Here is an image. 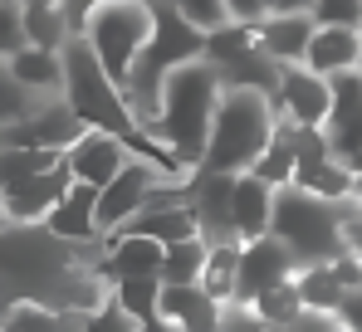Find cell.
<instances>
[{
    "label": "cell",
    "mask_w": 362,
    "mask_h": 332,
    "mask_svg": "<svg viewBox=\"0 0 362 332\" xmlns=\"http://www.w3.org/2000/svg\"><path fill=\"white\" fill-rule=\"evenodd\" d=\"M25 35H30V45H40V49H64V45L74 40L69 10H64V5H25Z\"/></svg>",
    "instance_id": "cell-21"
},
{
    "label": "cell",
    "mask_w": 362,
    "mask_h": 332,
    "mask_svg": "<svg viewBox=\"0 0 362 332\" xmlns=\"http://www.w3.org/2000/svg\"><path fill=\"white\" fill-rule=\"evenodd\" d=\"M274 122H279L274 93L250 88V83H226L201 166H206V171H250L255 157L269 147Z\"/></svg>",
    "instance_id": "cell-2"
},
{
    "label": "cell",
    "mask_w": 362,
    "mask_h": 332,
    "mask_svg": "<svg viewBox=\"0 0 362 332\" xmlns=\"http://www.w3.org/2000/svg\"><path fill=\"white\" fill-rule=\"evenodd\" d=\"M333 152L348 162L362 147V73L348 69V73H333V108H328V122H323Z\"/></svg>",
    "instance_id": "cell-12"
},
{
    "label": "cell",
    "mask_w": 362,
    "mask_h": 332,
    "mask_svg": "<svg viewBox=\"0 0 362 332\" xmlns=\"http://www.w3.org/2000/svg\"><path fill=\"white\" fill-rule=\"evenodd\" d=\"M230 20H264V0H226Z\"/></svg>",
    "instance_id": "cell-30"
},
{
    "label": "cell",
    "mask_w": 362,
    "mask_h": 332,
    "mask_svg": "<svg viewBox=\"0 0 362 332\" xmlns=\"http://www.w3.org/2000/svg\"><path fill=\"white\" fill-rule=\"evenodd\" d=\"M206 249H211V239H206V235L172 239V244H167V259H162V283H201Z\"/></svg>",
    "instance_id": "cell-22"
},
{
    "label": "cell",
    "mask_w": 362,
    "mask_h": 332,
    "mask_svg": "<svg viewBox=\"0 0 362 332\" xmlns=\"http://www.w3.org/2000/svg\"><path fill=\"white\" fill-rule=\"evenodd\" d=\"M167 176H186V171H167V166L152 162V157H137V152H132L127 166H122L103 191H98V225H103V235L122 230V225L152 201V191H157Z\"/></svg>",
    "instance_id": "cell-5"
},
{
    "label": "cell",
    "mask_w": 362,
    "mask_h": 332,
    "mask_svg": "<svg viewBox=\"0 0 362 332\" xmlns=\"http://www.w3.org/2000/svg\"><path fill=\"white\" fill-rule=\"evenodd\" d=\"M20 5H64V0H20Z\"/></svg>",
    "instance_id": "cell-33"
},
{
    "label": "cell",
    "mask_w": 362,
    "mask_h": 332,
    "mask_svg": "<svg viewBox=\"0 0 362 332\" xmlns=\"http://www.w3.org/2000/svg\"><path fill=\"white\" fill-rule=\"evenodd\" d=\"M162 318L181 332H221L226 303H216L201 283H162Z\"/></svg>",
    "instance_id": "cell-13"
},
{
    "label": "cell",
    "mask_w": 362,
    "mask_h": 332,
    "mask_svg": "<svg viewBox=\"0 0 362 332\" xmlns=\"http://www.w3.org/2000/svg\"><path fill=\"white\" fill-rule=\"evenodd\" d=\"M294 254L299 264L313 259H333L348 239H343V201H323L303 186H279L274 196V225H269Z\"/></svg>",
    "instance_id": "cell-4"
},
{
    "label": "cell",
    "mask_w": 362,
    "mask_h": 332,
    "mask_svg": "<svg viewBox=\"0 0 362 332\" xmlns=\"http://www.w3.org/2000/svg\"><path fill=\"white\" fill-rule=\"evenodd\" d=\"M30 45V35H25V5L20 0H0V59L20 54Z\"/></svg>",
    "instance_id": "cell-26"
},
{
    "label": "cell",
    "mask_w": 362,
    "mask_h": 332,
    "mask_svg": "<svg viewBox=\"0 0 362 332\" xmlns=\"http://www.w3.org/2000/svg\"><path fill=\"white\" fill-rule=\"evenodd\" d=\"M98 191H103V186L74 181L59 201H54V211L45 215V230L59 235L64 244H93V239H103V225H98Z\"/></svg>",
    "instance_id": "cell-10"
},
{
    "label": "cell",
    "mask_w": 362,
    "mask_h": 332,
    "mask_svg": "<svg viewBox=\"0 0 362 332\" xmlns=\"http://www.w3.org/2000/svg\"><path fill=\"white\" fill-rule=\"evenodd\" d=\"M40 103H45V98H35V93L10 73V59H0V127H5V122H20L25 112H35Z\"/></svg>",
    "instance_id": "cell-25"
},
{
    "label": "cell",
    "mask_w": 362,
    "mask_h": 332,
    "mask_svg": "<svg viewBox=\"0 0 362 332\" xmlns=\"http://www.w3.org/2000/svg\"><path fill=\"white\" fill-rule=\"evenodd\" d=\"M255 30H259V45L269 49V59L299 64V59L308 54V40H313L318 20H313V10H299V15H264V20H255Z\"/></svg>",
    "instance_id": "cell-16"
},
{
    "label": "cell",
    "mask_w": 362,
    "mask_h": 332,
    "mask_svg": "<svg viewBox=\"0 0 362 332\" xmlns=\"http://www.w3.org/2000/svg\"><path fill=\"white\" fill-rule=\"evenodd\" d=\"M226 78L211 59H186L181 69L167 73L162 83V117H157V137L177 152L186 166H201L206 142H211V122L221 108Z\"/></svg>",
    "instance_id": "cell-1"
},
{
    "label": "cell",
    "mask_w": 362,
    "mask_h": 332,
    "mask_svg": "<svg viewBox=\"0 0 362 332\" xmlns=\"http://www.w3.org/2000/svg\"><path fill=\"white\" fill-rule=\"evenodd\" d=\"M274 196H279V186H269L264 176L235 171V181H230V230L240 239L269 235V225H274Z\"/></svg>",
    "instance_id": "cell-11"
},
{
    "label": "cell",
    "mask_w": 362,
    "mask_h": 332,
    "mask_svg": "<svg viewBox=\"0 0 362 332\" xmlns=\"http://www.w3.org/2000/svg\"><path fill=\"white\" fill-rule=\"evenodd\" d=\"M250 308L264 318V328H284V332H289V323L303 313V293H299V283H294V278H284V283L264 288Z\"/></svg>",
    "instance_id": "cell-24"
},
{
    "label": "cell",
    "mask_w": 362,
    "mask_h": 332,
    "mask_svg": "<svg viewBox=\"0 0 362 332\" xmlns=\"http://www.w3.org/2000/svg\"><path fill=\"white\" fill-rule=\"evenodd\" d=\"M10 73H15L35 98H64V49L25 45L20 54H10Z\"/></svg>",
    "instance_id": "cell-17"
},
{
    "label": "cell",
    "mask_w": 362,
    "mask_h": 332,
    "mask_svg": "<svg viewBox=\"0 0 362 332\" xmlns=\"http://www.w3.org/2000/svg\"><path fill=\"white\" fill-rule=\"evenodd\" d=\"M172 5H177L191 25H201V30H216V25H226V20H230L226 0H172Z\"/></svg>",
    "instance_id": "cell-28"
},
{
    "label": "cell",
    "mask_w": 362,
    "mask_h": 332,
    "mask_svg": "<svg viewBox=\"0 0 362 332\" xmlns=\"http://www.w3.org/2000/svg\"><path fill=\"white\" fill-rule=\"evenodd\" d=\"M240 249H245V239H235V235L211 239V249H206L201 288H206L216 303H235V298H240Z\"/></svg>",
    "instance_id": "cell-18"
},
{
    "label": "cell",
    "mask_w": 362,
    "mask_h": 332,
    "mask_svg": "<svg viewBox=\"0 0 362 332\" xmlns=\"http://www.w3.org/2000/svg\"><path fill=\"white\" fill-rule=\"evenodd\" d=\"M318 25H362V0H313Z\"/></svg>",
    "instance_id": "cell-29"
},
{
    "label": "cell",
    "mask_w": 362,
    "mask_h": 332,
    "mask_svg": "<svg viewBox=\"0 0 362 332\" xmlns=\"http://www.w3.org/2000/svg\"><path fill=\"white\" fill-rule=\"evenodd\" d=\"M353 196H362V176H358V191H353Z\"/></svg>",
    "instance_id": "cell-34"
},
{
    "label": "cell",
    "mask_w": 362,
    "mask_h": 332,
    "mask_svg": "<svg viewBox=\"0 0 362 332\" xmlns=\"http://www.w3.org/2000/svg\"><path fill=\"white\" fill-rule=\"evenodd\" d=\"M0 328H10V332H54V328H64V313L49 298H10L5 313H0Z\"/></svg>",
    "instance_id": "cell-23"
},
{
    "label": "cell",
    "mask_w": 362,
    "mask_h": 332,
    "mask_svg": "<svg viewBox=\"0 0 362 332\" xmlns=\"http://www.w3.org/2000/svg\"><path fill=\"white\" fill-rule=\"evenodd\" d=\"M308 69L318 73H348V69H362V35L358 25H318L313 40H308V54H303Z\"/></svg>",
    "instance_id": "cell-14"
},
{
    "label": "cell",
    "mask_w": 362,
    "mask_h": 332,
    "mask_svg": "<svg viewBox=\"0 0 362 332\" xmlns=\"http://www.w3.org/2000/svg\"><path fill=\"white\" fill-rule=\"evenodd\" d=\"M69 186H74L69 162L49 166V171L20 181V186H5L0 191V215H5V225H45V215L54 211V201H59Z\"/></svg>",
    "instance_id": "cell-8"
},
{
    "label": "cell",
    "mask_w": 362,
    "mask_h": 332,
    "mask_svg": "<svg viewBox=\"0 0 362 332\" xmlns=\"http://www.w3.org/2000/svg\"><path fill=\"white\" fill-rule=\"evenodd\" d=\"M299 274V254L269 230V235H259V239H245L240 249V298L235 303H255L264 288H274V283H284V278Z\"/></svg>",
    "instance_id": "cell-6"
},
{
    "label": "cell",
    "mask_w": 362,
    "mask_h": 332,
    "mask_svg": "<svg viewBox=\"0 0 362 332\" xmlns=\"http://www.w3.org/2000/svg\"><path fill=\"white\" fill-rule=\"evenodd\" d=\"M358 35H362V25H358Z\"/></svg>",
    "instance_id": "cell-35"
},
{
    "label": "cell",
    "mask_w": 362,
    "mask_h": 332,
    "mask_svg": "<svg viewBox=\"0 0 362 332\" xmlns=\"http://www.w3.org/2000/svg\"><path fill=\"white\" fill-rule=\"evenodd\" d=\"M279 112H289L303 127H323L328 122V108H333V78L308 69V64H284L279 69V93H274Z\"/></svg>",
    "instance_id": "cell-7"
},
{
    "label": "cell",
    "mask_w": 362,
    "mask_h": 332,
    "mask_svg": "<svg viewBox=\"0 0 362 332\" xmlns=\"http://www.w3.org/2000/svg\"><path fill=\"white\" fill-rule=\"evenodd\" d=\"M299 10H313V0H264V15H299Z\"/></svg>",
    "instance_id": "cell-31"
},
{
    "label": "cell",
    "mask_w": 362,
    "mask_h": 332,
    "mask_svg": "<svg viewBox=\"0 0 362 332\" xmlns=\"http://www.w3.org/2000/svg\"><path fill=\"white\" fill-rule=\"evenodd\" d=\"M358 73H362V69H358Z\"/></svg>",
    "instance_id": "cell-36"
},
{
    "label": "cell",
    "mask_w": 362,
    "mask_h": 332,
    "mask_svg": "<svg viewBox=\"0 0 362 332\" xmlns=\"http://www.w3.org/2000/svg\"><path fill=\"white\" fill-rule=\"evenodd\" d=\"M294 283H299V293H303V308H318V313H338V308H343V298H348V283L338 278L333 259L299 264Z\"/></svg>",
    "instance_id": "cell-20"
},
{
    "label": "cell",
    "mask_w": 362,
    "mask_h": 332,
    "mask_svg": "<svg viewBox=\"0 0 362 332\" xmlns=\"http://www.w3.org/2000/svg\"><path fill=\"white\" fill-rule=\"evenodd\" d=\"M348 166H353V176H362V147L353 152V157H348Z\"/></svg>",
    "instance_id": "cell-32"
},
{
    "label": "cell",
    "mask_w": 362,
    "mask_h": 332,
    "mask_svg": "<svg viewBox=\"0 0 362 332\" xmlns=\"http://www.w3.org/2000/svg\"><path fill=\"white\" fill-rule=\"evenodd\" d=\"M152 30H157V5L152 0H98L78 35L93 45V54L113 73V83L127 88V78H132L137 59L147 49Z\"/></svg>",
    "instance_id": "cell-3"
},
{
    "label": "cell",
    "mask_w": 362,
    "mask_h": 332,
    "mask_svg": "<svg viewBox=\"0 0 362 332\" xmlns=\"http://www.w3.org/2000/svg\"><path fill=\"white\" fill-rule=\"evenodd\" d=\"M127 157H132V147L122 142L118 132H108V127H83V137L64 152L74 181H88V186H108L127 166Z\"/></svg>",
    "instance_id": "cell-9"
},
{
    "label": "cell",
    "mask_w": 362,
    "mask_h": 332,
    "mask_svg": "<svg viewBox=\"0 0 362 332\" xmlns=\"http://www.w3.org/2000/svg\"><path fill=\"white\" fill-rule=\"evenodd\" d=\"M162 259H167L162 239L137 235V230H113L108 235V264H103V274H108V283L127 278V274H162Z\"/></svg>",
    "instance_id": "cell-15"
},
{
    "label": "cell",
    "mask_w": 362,
    "mask_h": 332,
    "mask_svg": "<svg viewBox=\"0 0 362 332\" xmlns=\"http://www.w3.org/2000/svg\"><path fill=\"white\" fill-rule=\"evenodd\" d=\"M113 293L122 298V308L137 318V328H147V332L172 328V323L162 318V274H127V278H113Z\"/></svg>",
    "instance_id": "cell-19"
},
{
    "label": "cell",
    "mask_w": 362,
    "mask_h": 332,
    "mask_svg": "<svg viewBox=\"0 0 362 332\" xmlns=\"http://www.w3.org/2000/svg\"><path fill=\"white\" fill-rule=\"evenodd\" d=\"M83 328H88V332H132V328H137V318L122 308V298L108 288V298L88 313V323H83Z\"/></svg>",
    "instance_id": "cell-27"
}]
</instances>
